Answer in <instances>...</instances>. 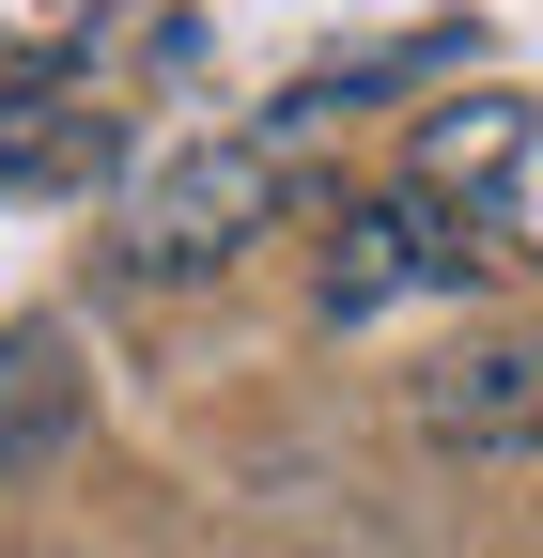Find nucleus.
<instances>
[{
	"label": "nucleus",
	"instance_id": "f257e3e1",
	"mask_svg": "<svg viewBox=\"0 0 543 558\" xmlns=\"http://www.w3.org/2000/svg\"><path fill=\"white\" fill-rule=\"evenodd\" d=\"M264 218H280V140H186V156L141 171V202H124V279H202V264H233Z\"/></svg>",
	"mask_w": 543,
	"mask_h": 558
},
{
	"label": "nucleus",
	"instance_id": "f03ea898",
	"mask_svg": "<svg viewBox=\"0 0 543 558\" xmlns=\"http://www.w3.org/2000/svg\"><path fill=\"white\" fill-rule=\"evenodd\" d=\"M403 186H435L450 218L482 233V264H543V109H512V94H450V109H420Z\"/></svg>",
	"mask_w": 543,
	"mask_h": 558
},
{
	"label": "nucleus",
	"instance_id": "7ed1b4c3",
	"mask_svg": "<svg viewBox=\"0 0 543 558\" xmlns=\"http://www.w3.org/2000/svg\"><path fill=\"white\" fill-rule=\"evenodd\" d=\"M311 295H326V326H373L403 295H482V233H466L435 186H358L342 218H326Z\"/></svg>",
	"mask_w": 543,
	"mask_h": 558
},
{
	"label": "nucleus",
	"instance_id": "20e7f679",
	"mask_svg": "<svg viewBox=\"0 0 543 558\" xmlns=\"http://www.w3.org/2000/svg\"><path fill=\"white\" fill-rule=\"evenodd\" d=\"M420 435H450V450H512V435H543V341L435 357V373H420Z\"/></svg>",
	"mask_w": 543,
	"mask_h": 558
},
{
	"label": "nucleus",
	"instance_id": "39448f33",
	"mask_svg": "<svg viewBox=\"0 0 543 558\" xmlns=\"http://www.w3.org/2000/svg\"><path fill=\"white\" fill-rule=\"evenodd\" d=\"M109 171V109L94 94H0V202H62Z\"/></svg>",
	"mask_w": 543,
	"mask_h": 558
},
{
	"label": "nucleus",
	"instance_id": "423d86ee",
	"mask_svg": "<svg viewBox=\"0 0 543 558\" xmlns=\"http://www.w3.org/2000/svg\"><path fill=\"white\" fill-rule=\"evenodd\" d=\"M79 403L94 388H79V341H62V326H16V341H0V481L79 435Z\"/></svg>",
	"mask_w": 543,
	"mask_h": 558
},
{
	"label": "nucleus",
	"instance_id": "0eeeda50",
	"mask_svg": "<svg viewBox=\"0 0 543 558\" xmlns=\"http://www.w3.org/2000/svg\"><path fill=\"white\" fill-rule=\"evenodd\" d=\"M109 0H0V94H94Z\"/></svg>",
	"mask_w": 543,
	"mask_h": 558
}]
</instances>
